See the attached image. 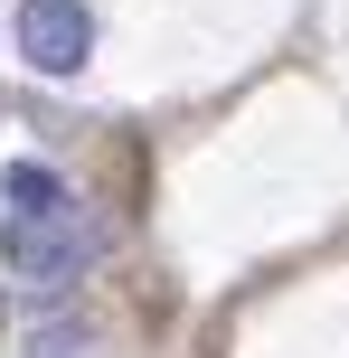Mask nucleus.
<instances>
[{
    "label": "nucleus",
    "mask_w": 349,
    "mask_h": 358,
    "mask_svg": "<svg viewBox=\"0 0 349 358\" xmlns=\"http://www.w3.org/2000/svg\"><path fill=\"white\" fill-rule=\"evenodd\" d=\"M0 255H10V273L29 292H66V283H85L94 264L113 255V227L85 208V198H57V208H38V217H10L0 227Z\"/></svg>",
    "instance_id": "1"
},
{
    "label": "nucleus",
    "mask_w": 349,
    "mask_h": 358,
    "mask_svg": "<svg viewBox=\"0 0 349 358\" xmlns=\"http://www.w3.org/2000/svg\"><path fill=\"white\" fill-rule=\"evenodd\" d=\"M85 48H94L85 0H19V57H29L38 76H76Z\"/></svg>",
    "instance_id": "2"
},
{
    "label": "nucleus",
    "mask_w": 349,
    "mask_h": 358,
    "mask_svg": "<svg viewBox=\"0 0 349 358\" xmlns=\"http://www.w3.org/2000/svg\"><path fill=\"white\" fill-rule=\"evenodd\" d=\"M0 198H10V217H38V208H57V170H38V161H19V170H0Z\"/></svg>",
    "instance_id": "3"
},
{
    "label": "nucleus",
    "mask_w": 349,
    "mask_h": 358,
    "mask_svg": "<svg viewBox=\"0 0 349 358\" xmlns=\"http://www.w3.org/2000/svg\"><path fill=\"white\" fill-rule=\"evenodd\" d=\"M85 349H94L85 321H76V330H38V340H29V358H85Z\"/></svg>",
    "instance_id": "4"
}]
</instances>
